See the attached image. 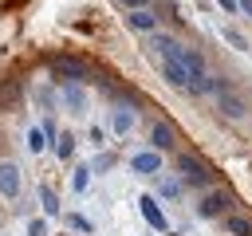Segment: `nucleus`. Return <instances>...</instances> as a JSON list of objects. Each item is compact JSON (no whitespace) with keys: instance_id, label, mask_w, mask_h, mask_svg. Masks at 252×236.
Returning <instances> with one entry per match:
<instances>
[{"instance_id":"obj_1","label":"nucleus","mask_w":252,"mask_h":236,"mask_svg":"<svg viewBox=\"0 0 252 236\" xmlns=\"http://www.w3.org/2000/svg\"><path fill=\"white\" fill-rule=\"evenodd\" d=\"M177 169H181V181H185V185H193V189L209 185V169H205V161H197V157L181 153V157H177Z\"/></svg>"},{"instance_id":"obj_2","label":"nucleus","mask_w":252,"mask_h":236,"mask_svg":"<svg viewBox=\"0 0 252 236\" xmlns=\"http://www.w3.org/2000/svg\"><path fill=\"white\" fill-rule=\"evenodd\" d=\"M213 90H217V106H220L228 118H244V114H248V106H244V98H240L236 90H228L224 83H217Z\"/></svg>"},{"instance_id":"obj_3","label":"nucleus","mask_w":252,"mask_h":236,"mask_svg":"<svg viewBox=\"0 0 252 236\" xmlns=\"http://www.w3.org/2000/svg\"><path fill=\"white\" fill-rule=\"evenodd\" d=\"M0 197H20V169L16 161H0Z\"/></svg>"},{"instance_id":"obj_4","label":"nucleus","mask_w":252,"mask_h":236,"mask_svg":"<svg viewBox=\"0 0 252 236\" xmlns=\"http://www.w3.org/2000/svg\"><path fill=\"white\" fill-rule=\"evenodd\" d=\"M138 208H142V216H146V224L150 228H158V232H165V212H161V205H158V197H142L138 201Z\"/></svg>"},{"instance_id":"obj_5","label":"nucleus","mask_w":252,"mask_h":236,"mask_svg":"<svg viewBox=\"0 0 252 236\" xmlns=\"http://www.w3.org/2000/svg\"><path fill=\"white\" fill-rule=\"evenodd\" d=\"M55 71H59V75H67V79H91V67H87L83 59H75V55L55 59Z\"/></svg>"},{"instance_id":"obj_6","label":"nucleus","mask_w":252,"mask_h":236,"mask_svg":"<svg viewBox=\"0 0 252 236\" xmlns=\"http://www.w3.org/2000/svg\"><path fill=\"white\" fill-rule=\"evenodd\" d=\"M126 24H130L134 31H158V16H154L150 8H134V12L126 16Z\"/></svg>"},{"instance_id":"obj_7","label":"nucleus","mask_w":252,"mask_h":236,"mask_svg":"<svg viewBox=\"0 0 252 236\" xmlns=\"http://www.w3.org/2000/svg\"><path fill=\"white\" fill-rule=\"evenodd\" d=\"M130 169H134V173H161V157H158V149H150V153H134V157H130Z\"/></svg>"},{"instance_id":"obj_8","label":"nucleus","mask_w":252,"mask_h":236,"mask_svg":"<svg viewBox=\"0 0 252 236\" xmlns=\"http://www.w3.org/2000/svg\"><path fill=\"white\" fill-rule=\"evenodd\" d=\"M197 208H201V216H220V212H228V193H209Z\"/></svg>"},{"instance_id":"obj_9","label":"nucleus","mask_w":252,"mask_h":236,"mask_svg":"<svg viewBox=\"0 0 252 236\" xmlns=\"http://www.w3.org/2000/svg\"><path fill=\"white\" fill-rule=\"evenodd\" d=\"M63 98H67L71 114H83V110H87V94H83V87H79V83H67V87H63Z\"/></svg>"},{"instance_id":"obj_10","label":"nucleus","mask_w":252,"mask_h":236,"mask_svg":"<svg viewBox=\"0 0 252 236\" xmlns=\"http://www.w3.org/2000/svg\"><path fill=\"white\" fill-rule=\"evenodd\" d=\"M150 142H154V149H169V146H173V126H169V122H154Z\"/></svg>"},{"instance_id":"obj_11","label":"nucleus","mask_w":252,"mask_h":236,"mask_svg":"<svg viewBox=\"0 0 252 236\" xmlns=\"http://www.w3.org/2000/svg\"><path fill=\"white\" fill-rule=\"evenodd\" d=\"M134 122H138V114H134L130 106L114 110V130H118V134H130V130H134Z\"/></svg>"},{"instance_id":"obj_12","label":"nucleus","mask_w":252,"mask_h":236,"mask_svg":"<svg viewBox=\"0 0 252 236\" xmlns=\"http://www.w3.org/2000/svg\"><path fill=\"white\" fill-rule=\"evenodd\" d=\"M39 201H43V212H47V216H59V212H63V205H59V197H55V189H51V185H43V189H39Z\"/></svg>"},{"instance_id":"obj_13","label":"nucleus","mask_w":252,"mask_h":236,"mask_svg":"<svg viewBox=\"0 0 252 236\" xmlns=\"http://www.w3.org/2000/svg\"><path fill=\"white\" fill-rule=\"evenodd\" d=\"M161 71H165V79L173 83V87H181V90H189V75L177 67V63H161Z\"/></svg>"},{"instance_id":"obj_14","label":"nucleus","mask_w":252,"mask_h":236,"mask_svg":"<svg viewBox=\"0 0 252 236\" xmlns=\"http://www.w3.org/2000/svg\"><path fill=\"white\" fill-rule=\"evenodd\" d=\"M224 228H228V236H252V220L248 216H228Z\"/></svg>"},{"instance_id":"obj_15","label":"nucleus","mask_w":252,"mask_h":236,"mask_svg":"<svg viewBox=\"0 0 252 236\" xmlns=\"http://www.w3.org/2000/svg\"><path fill=\"white\" fill-rule=\"evenodd\" d=\"M55 153H59V157H71V153H75V138H71V134H59V138H55Z\"/></svg>"},{"instance_id":"obj_16","label":"nucleus","mask_w":252,"mask_h":236,"mask_svg":"<svg viewBox=\"0 0 252 236\" xmlns=\"http://www.w3.org/2000/svg\"><path fill=\"white\" fill-rule=\"evenodd\" d=\"M220 35H224V39H228V43H232L236 51H244V47H248V39H244V35H240L236 28H220Z\"/></svg>"},{"instance_id":"obj_17","label":"nucleus","mask_w":252,"mask_h":236,"mask_svg":"<svg viewBox=\"0 0 252 236\" xmlns=\"http://www.w3.org/2000/svg\"><path fill=\"white\" fill-rule=\"evenodd\" d=\"M28 149H32V153L43 149V130H28Z\"/></svg>"},{"instance_id":"obj_18","label":"nucleus","mask_w":252,"mask_h":236,"mask_svg":"<svg viewBox=\"0 0 252 236\" xmlns=\"http://www.w3.org/2000/svg\"><path fill=\"white\" fill-rule=\"evenodd\" d=\"M87 181H91V169H75V189H87Z\"/></svg>"},{"instance_id":"obj_19","label":"nucleus","mask_w":252,"mask_h":236,"mask_svg":"<svg viewBox=\"0 0 252 236\" xmlns=\"http://www.w3.org/2000/svg\"><path fill=\"white\" fill-rule=\"evenodd\" d=\"M67 220H71L79 232H91V220H83V216H67Z\"/></svg>"},{"instance_id":"obj_20","label":"nucleus","mask_w":252,"mask_h":236,"mask_svg":"<svg viewBox=\"0 0 252 236\" xmlns=\"http://www.w3.org/2000/svg\"><path fill=\"white\" fill-rule=\"evenodd\" d=\"M217 4H220L224 12H236V0H217Z\"/></svg>"},{"instance_id":"obj_21","label":"nucleus","mask_w":252,"mask_h":236,"mask_svg":"<svg viewBox=\"0 0 252 236\" xmlns=\"http://www.w3.org/2000/svg\"><path fill=\"white\" fill-rule=\"evenodd\" d=\"M236 8H240V12H248V16H252V0H236Z\"/></svg>"},{"instance_id":"obj_22","label":"nucleus","mask_w":252,"mask_h":236,"mask_svg":"<svg viewBox=\"0 0 252 236\" xmlns=\"http://www.w3.org/2000/svg\"><path fill=\"white\" fill-rule=\"evenodd\" d=\"M122 4H130V8H150V0H122Z\"/></svg>"}]
</instances>
